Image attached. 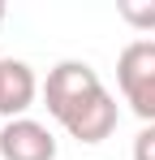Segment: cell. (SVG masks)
<instances>
[{"mask_svg": "<svg viewBox=\"0 0 155 160\" xmlns=\"http://www.w3.org/2000/svg\"><path fill=\"white\" fill-rule=\"evenodd\" d=\"M43 100H48V112L86 147L103 143L116 130V100L86 61L52 65L43 82Z\"/></svg>", "mask_w": 155, "mask_h": 160, "instance_id": "1", "label": "cell"}, {"mask_svg": "<svg viewBox=\"0 0 155 160\" xmlns=\"http://www.w3.org/2000/svg\"><path fill=\"white\" fill-rule=\"evenodd\" d=\"M116 82L125 104L142 117V126H155V39H134L121 48Z\"/></svg>", "mask_w": 155, "mask_h": 160, "instance_id": "2", "label": "cell"}, {"mask_svg": "<svg viewBox=\"0 0 155 160\" xmlns=\"http://www.w3.org/2000/svg\"><path fill=\"white\" fill-rule=\"evenodd\" d=\"M0 156L4 160H56V134L43 121H35V117L4 121V130H0Z\"/></svg>", "mask_w": 155, "mask_h": 160, "instance_id": "3", "label": "cell"}, {"mask_svg": "<svg viewBox=\"0 0 155 160\" xmlns=\"http://www.w3.org/2000/svg\"><path fill=\"white\" fill-rule=\"evenodd\" d=\"M39 95V78L26 61H13V56H0V117L17 121L26 117V108L35 104Z\"/></svg>", "mask_w": 155, "mask_h": 160, "instance_id": "4", "label": "cell"}, {"mask_svg": "<svg viewBox=\"0 0 155 160\" xmlns=\"http://www.w3.org/2000/svg\"><path fill=\"white\" fill-rule=\"evenodd\" d=\"M116 13H121L134 30H142V35H151V30H155V0H151V4H147V0H121Z\"/></svg>", "mask_w": 155, "mask_h": 160, "instance_id": "5", "label": "cell"}, {"mask_svg": "<svg viewBox=\"0 0 155 160\" xmlns=\"http://www.w3.org/2000/svg\"><path fill=\"white\" fill-rule=\"evenodd\" d=\"M134 160H155V126H142L134 138Z\"/></svg>", "mask_w": 155, "mask_h": 160, "instance_id": "6", "label": "cell"}, {"mask_svg": "<svg viewBox=\"0 0 155 160\" xmlns=\"http://www.w3.org/2000/svg\"><path fill=\"white\" fill-rule=\"evenodd\" d=\"M0 22H4V0H0Z\"/></svg>", "mask_w": 155, "mask_h": 160, "instance_id": "7", "label": "cell"}]
</instances>
